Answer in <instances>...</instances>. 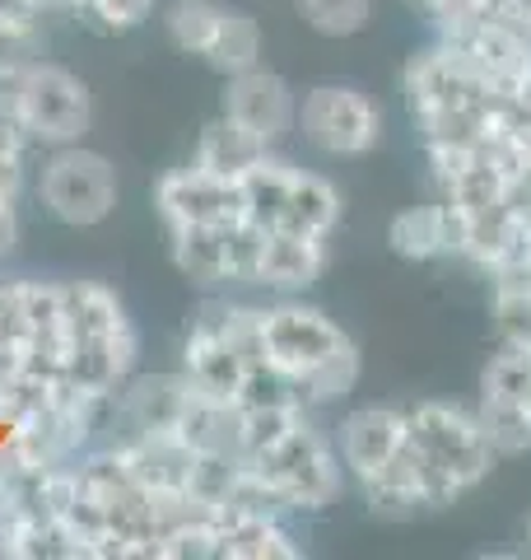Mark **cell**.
<instances>
[{"label":"cell","instance_id":"15","mask_svg":"<svg viewBox=\"0 0 531 560\" xmlns=\"http://www.w3.org/2000/svg\"><path fill=\"white\" fill-rule=\"evenodd\" d=\"M322 271H327V238L271 230L261 243V261H257L252 285L275 290V294H304L308 285L322 280Z\"/></svg>","mask_w":531,"mask_h":560},{"label":"cell","instance_id":"18","mask_svg":"<svg viewBox=\"0 0 531 560\" xmlns=\"http://www.w3.org/2000/svg\"><path fill=\"white\" fill-rule=\"evenodd\" d=\"M364 504L382 518H411L415 510H424V477H420V458L411 440L401 444V453L387 467H378L374 477L359 481Z\"/></svg>","mask_w":531,"mask_h":560},{"label":"cell","instance_id":"5","mask_svg":"<svg viewBox=\"0 0 531 560\" xmlns=\"http://www.w3.org/2000/svg\"><path fill=\"white\" fill-rule=\"evenodd\" d=\"M121 183L108 154L84 150V145H57L51 160L38 173V201L47 206L51 220L70 230H94L117 210Z\"/></svg>","mask_w":531,"mask_h":560},{"label":"cell","instance_id":"6","mask_svg":"<svg viewBox=\"0 0 531 560\" xmlns=\"http://www.w3.org/2000/svg\"><path fill=\"white\" fill-rule=\"evenodd\" d=\"M294 131L322 160H364L382 140V108L354 84H312L298 98Z\"/></svg>","mask_w":531,"mask_h":560},{"label":"cell","instance_id":"2","mask_svg":"<svg viewBox=\"0 0 531 560\" xmlns=\"http://www.w3.org/2000/svg\"><path fill=\"white\" fill-rule=\"evenodd\" d=\"M247 471L275 490V500L285 504L290 514H317L335 504V495L345 490V463L335 444L327 440V430L317 425V420L304 411L290 425V434H280V440L257 453Z\"/></svg>","mask_w":531,"mask_h":560},{"label":"cell","instance_id":"37","mask_svg":"<svg viewBox=\"0 0 531 560\" xmlns=\"http://www.w3.org/2000/svg\"><path fill=\"white\" fill-rule=\"evenodd\" d=\"M75 14H80V10H75Z\"/></svg>","mask_w":531,"mask_h":560},{"label":"cell","instance_id":"26","mask_svg":"<svg viewBox=\"0 0 531 560\" xmlns=\"http://www.w3.org/2000/svg\"><path fill=\"white\" fill-rule=\"evenodd\" d=\"M481 401H518L531 407V350L522 346H499L481 370Z\"/></svg>","mask_w":531,"mask_h":560},{"label":"cell","instance_id":"4","mask_svg":"<svg viewBox=\"0 0 531 560\" xmlns=\"http://www.w3.org/2000/svg\"><path fill=\"white\" fill-rule=\"evenodd\" d=\"M401 98H405V113H411L415 131H420V127H429V121H438V117L489 108V103H499L508 94L494 90V84L452 43L438 38L434 47H424V51H415V57L405 61Z\"/></svg>","mask_w":531,"mask_h":560},{"label":"cell","instance_id":"8","mask_svg":"<svg viewBox=\"0 0 531 560\" xmlns=\"http://www.w3.org/2000/svg\"><path fill=\"white\" fill-rule=\"evenodd\" d=\"M238 300H224V294H210V300L191 313L187 341H182V374L187 383L210 401H238L247 360L243 350L228 337V318H234Z\"/></svg>","mask_w":531,"mask_h":560},{"label":"cell","instance_id":"12","mask_svg":"<svg viewBox=\"0 0 531 560\" xmlns=\"http://www.w3.org/2000/svg\"><path fill=\"white\" fill-rule=\"evenodd\" d=\"M405 444V411L401 407H354L341 430H335V453L345 463L350 481L374 477L378 467H387Z\"/></svg>","mask_w":531,"mask_h":560},{"label":"cell","instance_id":"27","mask_svg":"<svg viewBox=\"0 0 531 560\" xmlns=\"http://www.w3.org/2000/svg\"><path fill=\"white\" fill-rule=\"evenodd\" d=\"M475 416H481L499 458L531 453V407H518V401H475Z\"/></svg>","mask_w":531,"mask_h":560},{"label":"cell","instance_id":"30","mask_svg":"<svg viewBox=\"0 0 531 560\" xmlns=\"http://www.w3.org/2000/svg\"><path fill=\"white\" fill-rule=\"evenodd\" d=\"M43 14L38 0H0V28L10 33H43Z\"/></svg>","mask_w":531,"mask_h":560},{"label":"cell","instance_id":"28","mask_svg":"<svg viewBox=\"0 0 531 560\" xmlns=\"http://www.w3.org/2000/svg\"><path fill=\"white\" fill-rule=\"evenodd\" d=\"M298 20L322 38H354L374 20V0H294Z\"/></svg>","mask_w":531,"mask_h":560},{"label":"cell","instance_id":"7","mask_svg":"<svg viewBox=\"0 0 531 560\" xmlns=\"http://www.w3.org/2000/svg\"><path fill=\"white\" fill-rule=\"evenodd\" d=\"M261 346H266V360H271L298 393V383L322 370L327 360H335L341 350H350L354 341L345 337L341 323L327 318L322 308L285 294L280 304L261 308Z\"/></svg>","mask_w":531,"mask_h":560},{"label":"cell","instance_id":"10","mask_svg":"<svg viewBox=\"0 0 531 560\" xmlns=\"http://www.w3.org/2000/svg\"><path fill=\"white\" fill-rule=\"evenodd\" d=\"M228 121H238L247 136H257L266 150H275L280 140L294 131L298 121V98L290 90V80H280L275 70L252 66L243 75H228L224 80V108Z\"/></svg>","mask_w":531,"mask_h":560},{"label":"cell","instance_id":"3","mask_svg":"<svg viewBox=\"0 0 531 560\" xmlns=\"http://www.w3.org/2000/svg\"><path fill=\"white\" fill-rule=\"evenodd\" d=\"M14 117L33 145H80L94 127V94L75 70L57 61H28L14 84Z\"/></svg>","mask_w":531,"mask_h":560},{"label":"cell","instance_id":"1","mask_svg":"<svg viewBox=\"0 0 531 560\" xmlns=\"http://www.w3.org/2000/svg\"><path fill=\"white\" fill-rule=\"evenodd\" d=\"M405 440L420 458L424 510H448L499 463L481 416L457 407V401H415L405 411Z\"/></svg>","mask_w":531,"mask_h":560},{"label":"cell","instance_id":"35","mask_svg":"<svg viewBox=\"0 0 531 560\" xmlns=\"http://www.w3.org/2000/svg\"><path fill=\"white\" fill-rule=\"evenodd\" d=\"M527 547H531V518H527Z\"/></svg>","mask_w":531,"mask_h":560},{"label":"cell","instance_id":"33","mask_svg":"<svg viewBox=\"0 0 531 560\" xmlns=\"http://www.w3.org/2000/svg\"><path fill=\"white\" fill-rule=\"evenodd\" d=\"M43 10H80V0H38Z\"/></svg>","mask_w":531,"mask_h":560},{"label":"cell","instance_id":"21","mask_svg":"<svg viewBox=\"0 0 531 560\" xmlns=\"http://www.w3.org/2000/svg\"><path fill=\"white\" fill-rule=\"evenodd\" d=\"M290 183H294V164L275 160V154H261L238 178V197H243V220L257 224V230H280L285 220V201H290Z\"/></svg>","mask_w":531,"mask_h":560},{"label":"cell","instance_id":"9","mask_svg":"<svg viewBox=\"0 0 531 560\" xmlns=\"http://www.w3.org/2000/svg\"><path fill=\"white\" fill-rule=\"evenodd\" d=\"M154 210L164 230H187V224H234L243 220L238 178H220L201 164L173 168L154 183Z\"/></svg>","mask_w":531,"mask_h":560},{"label":"cell","instance_id":"32","mask_svg":"<svg viewBox=\"0 0 531 560\" xmlns=\"http://www.w3.org/2000/svg\"><path fill=\"white\" fill-rule=\"evenodd\" d=\"M20 243V215H14V197H0V261Z\"/></svg>","mask_w":531,"mask_h":560},{"label":"cell","instance_id":"29","mask_svg":"<svg viewBox=\"0 0 531 560\" xmlns=\"http://www.w3.org/2000/svg\"><path fill=\"white\" fill-rule=\"evenodd\" d=\"M80 14L94 20L113 33H127V28H140L154 14V0H80Z\"/></svg>","mask_w":531,"mask_h":560},{"label":"cell","instance_id":"24","mask_svg":"<svg viewBox=\"0 0 531 560\" xmlns=\"http://www.w3.org/2000/svg\"><path fill=\"white\" fill-rule=\"evenodd\" d=\"M205 61L220 70V75H243V70L261 66V24L252 20L247 10H228L224 5V24L215 33V43H210Z\"/></svg>","mask_w":531,"mask_h":560},{"label":"cell","instance_id":"14","mask_svg":"<svg viewBox=\"0 0 531 560\" xmlns=\"http://www.w3.org/2000/svg\"><path fill=\"white\" fill-rule=\"evenodd\" d=\"M220 523V560H298L304 541L294 537L285 514H247L224 504L215 510Z\"/></svg>","mask_w":531,"mask_h":560},{"label":"cell","instance_id":"25","mask_svg":"<svg viewBox=\"0 0 531 560\" xmlns=\"http://www.w3.org/2000/svg\"><path fill=\"white\" fill-rule=\"evenodd\" d=\"M224 24V5L220 0H173L168 14H164V28H168V43L182 51V57H201L210 43H215V33Z\"/></svg>","mask_w":531,"mask_h":560},{"label":"cell","instance_id":"22","mask_svg":"<svg viewBox=\"0 0 531 560\" xmlns=\"http://www.w3.org/2000/svg\"><path fill=\"white\" fill-rule=\"evenodd\" d=\"M494 300H489V318H494V337L499 346H522L531 350V271L527 267H504L489 276Z\"/></svg>","mask_w":531,"mask_h":560},{"label":"cell","instance_id":"36","mask_svg":"<svg viewBox=\"0 0 531 560\" xmlns=\"http://www.w3.org/2000/svg\"><path fill=\"white\" fill-rule=\"evenodd\" d=\"M0 518H5V510H0Z\"/></svg>","mask_w":531,"mask_h":560},{"label":"cell","instance_id":"16","mask_svg":"<svg viewBox=\"0 0 531 560\" xmlns=\"http://www.w3.org/2000/svg\"><path fill=\"white\" fill-rule=\"evenodd\" d=\"M234 224H187V230H168V253L173 267L182 271L191 285L220 290L238 285L234 280V243H228Z\"/></svg>","mask_w":531,"mask_h":560},{"label":"cell","instance_id":"23","mask_svg":"<svg viewBox=\"0 0 531 560\" xmlns=\"http://www.w3.org/2000/svg\"><path fill=\"white\" fill-rule=\"evenodd\" d=\"M261 154H271V150H266L257 136H247L238 121H228L220 113L201 131V145H197V160H191V164H201L205 173H220V178H243V173L252 168Z\"/></svg>","mask_w":531,"mask_h":560},{"label":"cell","instance_id":"19","mask_svg":"<svg viewBox=\"0 0 531 560\" xmlns=\"http://www.w3.org/2000/svg\"><path fill=\"white\" fill-rule=\"evenodd\" d=\"M345 215V201L322 173H308V168H294V183H290V201H285V220L280 230H294V234H308V238H331L335 224Z\"/></svg>","mask_w":531,"mask_h":560},{"label":"cell","instance_id":"34","mask_svg":"<svg viewBox=\"0 0 531 560\" xmlns=\"http://www.w3.org/2000/svg\"><path fill=\"white\" fill-rule=\"evenodd\" d=\"M522 140H527V150H531V127H527V131H522Z\"/></svg>","mask_w":531,"mask_h":560},{"label":"cell","instance_id":"17","mask_svg":"<svg viewBox=\"0 0 531 560\" xmlns=\"http://www.w3.org/2000/svg\"><path fill=\"white\" fill-rule=\"evenodd\" d=\"M387 243H392V253L405 257V261H438V257H452V253H457L452 210L442 206V201L401 210V215H392V224H387Z\"/></svg>","mask_w":531,"mask_h":560},{"label":"cell","instance_id":"20","mask_svg":"<svg viewBox=\"0 0 531 560\" xmlns=\"http://www.w3.org/2000/svg\"><path fill=\"white\" fill-rule=\"evenodd\" d=\"M66 337L88 341V337H108V331H127V304L117 300V290H108L103 280H66Z\"/></svg>","mask_w":531,"mask_h":560},{"label":"cell","instance_id":"11","mask_svg":"<svg viewBox=\"0 0 531 560\" xmlns=\"http://www.w3.org/2000/svg\"><path fill=\"white\" fill-rule=\"evenodd\" d=\"M197 388L187 374H131L117 388V420L127 434H177Z\"/></svg>","mask_w":531,"mask_h":560},{"label":"cell","instance_id":"31","mask_svg":"<svg viewBox=\"0 0 531 560\" xmlns=\"http://www.w3.org/2000/svg\"><path fill=\"white\" fill-rule=\"evenodd\" d=\"M20 183H24V154L0 145V197H20Z\"/></svg>","mask_w":531,"mask_h":560},{"label":"cell","instance_id":"13","mask_svg":"<svg viewBox=\"0 0 531 560\" xmlns=\"http://www.w3.org/2000/svg\"><path fill=\"white\" fill-rule=\"evenodd\" d=\"M135 327L108 331V337L70 341L66 350V383L88 397H117V388L135 374Z\"/></svg>","mask_w":531,"mask_h":560}]
</instances>
